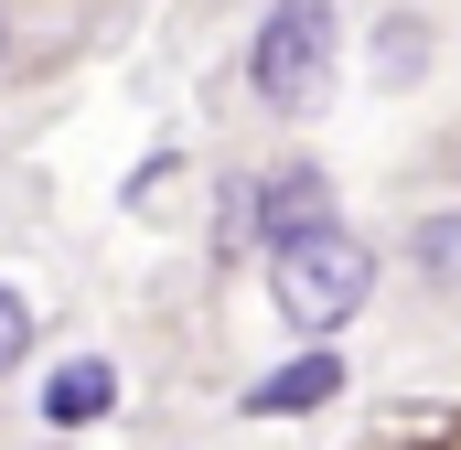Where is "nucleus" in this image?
Listing matches in <instances>:
<instances>
[{
	"instance_id": "obj_1",
	"label": "nucleus",
	"mask_w": 461,
	"mask_h": 450,
	"mask_svg": "<svg viewBox=\"0 0 461 450\" xmlns=\"http://www.w3.org/2000/svg\"><path fill=\"white\" fill-rule=\"evenodd\" d=\"M268 301H279V322H290V333L333 343L354 311L375 301V247H365L344 215H322V225H301V236H279V247H268Z\"/></svg>"
},
{
	"instance_id": "obj_2",
	"label": "nucleus",
	"mask_w": 461,
	"mask_h": 450,
	"mask_svg": "<svg viewBox=\"0 0 461 450\" xmlns=\"http://www.w3.org/2000/svg\"><path fill=\"white\" fill-rule=\"evenodd\" d=\"M333 65H344L333 0H279V11L258 22V43H247V97L268 118H312L322 86H333Z\"/></svg>"
},
{
	"instance_id": "obj_3",
	"label": "nucleus",
	"mask_w": 461,
	"mask_h": 450,
	"mask_svg": "<svg viewBox=\"0 0 461 450\" xmlns=\"http://www.w3.org/2000/svg\"><path fill=\"white\" fill-rule=\"evenodd\" d=\"M322 397H344V354H333V343H312L301 364H268L236 408H247V418H312Z\"/></svg>"
},
{
	"instance_id": "obj_4",
	"label": "nucleus",
	"mask_w": 461,
	"mask_h": 450,
	"mask_svg": "<svg viewBox=\"0 0 461 450\" xmlns=\"http://www.w3.org/2000/svg\"><path fill=\"white\" fill-rule=\"evenodd\" d=\"M322 215H333V194H322V172H312V161H290V172H268V183L247 194V225H258L268 247H279V236H301V225H322Z\"/></svg>"
},
{
	"instance_id": "obj_5",
	"label": "nucleus",
	"mask_w": 461,
	"mask_h": 450,
	"mask_svg": "<svg viewBox=\"0 0 461 450\" xmlns=\"http://www.w3.org/2000/svg\"><path fill=\"white\" fill-rule=\"evenodd\" d=\"M118 408V364L108 354H65L54 375H43V418L54 429H86V418H108Z\"/></svg>"
},
{
	"instance_id": "obj_6",
	"label": "nucleus",
	"mask_w": 461,
	"mask_h": 450,
	"mask_svg": "<svg viewBox=\"0 0 461 450\" xmlns=\"http://www.w3.org/2000/svg\"><path fill=\"white\" fill-rule=\"evenodd\" d=\"M419 54H440V43H429L419 22H386V54H375V76H386V86H408V76H419Z\"/></svg>"
},
{
	"instance_id": "obj_7",
	"label": "nucleus",
	"mask_w": 461,
	"mask_h": 450,
	"mask_svg": "<svg viewBox=\"0 0 461 450\" xmlns=\"http://www.w3.org/2000/svg\"><path fill=\"white\" fill-rule=\"evenodd\" d=\"M408 257H419V279H440V268H461V215H429Z\"/></svg>"
},
{
	"instance_id": "obj_8",
	"label": "nucleus",
	"mask_w": 461,
	"mask_h": 450,
	"mask_svg": "<svg viewBox=\"0 0 461 450\" xmlns=\"http://www.w3.org/2000/svg\"><path fill=\"white\" fill-rule=\"evenodd\" d=\"M22 354H32V301H22V290L0 279V375H11Z\"/></svg>"
}]
</instances>
